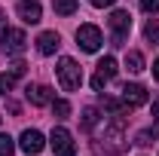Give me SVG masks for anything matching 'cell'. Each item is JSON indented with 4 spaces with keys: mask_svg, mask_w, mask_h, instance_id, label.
I'll return each instance as SVG.
<instances>
[{
    "mask_svg": "<svg viewBox=\"0 0 159 156\" xmlns=\"http://www.w3.org/2000/svg\"><path fill=\"white\" fill-rule=\"evenodd\" d=\"M55 74H58V83L64 92H77L80 86H83V71H80V64L74 58H58V67H55Z\"/></svg>",
    "mask_w": 159,
    "mask_h": 156,
    "instance_id": "6da1fadb",
    "label": "cell"
},
{
    "mask_svg": "<svg viewBox=\"0 0 159 156\" xmlns=\"http://www.w3.org/2000/svg\"><path fill=\"white\" fill-rule=\"evenodd\" d=\"M122 117H116L113 119V122H110V126H107V129H104V135H101V150H104V153H110V156H116V153H122V150H125V141H122Z\"/></svg>",
    "mask_w": 159,
    "mask_h": 156,
    "instance_id": "7a4b0ae2",
    "label": "cell"
},
{
    "mask_svg": "<svg viewBox=\"0 0 159 156\" xmlns=\"http://www.w3.org/2000/svg\"><path fill=\"white\" fill-rule=\"evenodd\" d=\"M0 46L9 55H21L25 46H28V37H25V31H19V28H0Z\"/></svg>",
    "mask_w": 159,
    "mask_h": 156,
    "instance_id": "3957f363",
    "label": "cell"
},
{
    "mask_svg": "<svg viewBox=\"0 0 159 156\" xmlns=\"http://www.w3.org/2000/svg\"><path fill=\"white\" fill-rule=\"evenodd\" d=\"M49 147L55 150V156H74L77 153V147H74V135L67 132V129H52V135H49Z\"/></svg>",
    "mask_w": 159,
    "mask_h": 156,
    "instance_id": "277c9868",
    "label": "cell"
},
{
    "mask_svg": "<svg viewBox=\"0 0 159 156\" xmlns=\"http://www.w3.org/2000/svg\"><path fill=\"white\" fill-rule=\"evenodd\" d=\"M77 43L83 46V52H98L101 43H104V37H101V31L95 28V25H80V31H77Z\"/></svg>",
    "mask_w": 159,
    "mask_h": 156,
    "instance_id": "5b68a950",
    "label": "cell"
},
{
    "mask_svg": "<svg viewBox=\"0 0 159 156\" xmlns=\"http://www.w3.org/2000/svg\"><path fill=\"white\" fill-rule=\"evenodd\" d=\"M110 28H113V46H122L125 34L132 31V16H129L125 9H116V12L110 16Z\"/></svg>",
    "mask_w": 159,
    "mask_h": 156,
    "instance_id": "8992f818",
    "label": "cell"
},
{
    "mask_svg": "<svg viewBox=\"0 0 159 156\" xmlns=\"http://www.w3.org/2000/svg\"><path fill=\"white\" fill-rule=\"evenodd\" d=\"M19 147H21L28 156H37L40 150L46 147V138L40 135L37 129H25V132H21V138H19Z\"/></svg>",
    "mask_w": 159,
    "mask_h": 156,
    "instance_id": "52a82bcc",
    "label": "cell"
},
{
    "mask_svg": "<svg viewBox=\"0 0 159 156\" xmlns=\"http://www.w3.org/2000/svg\"><path fill=\"white\" fill-rule=\"evenodd\" d=\"M19 19L25 21V25H37L40 19H43V9H40L37 0H19Z\"/></svg>",
    "mask_w": 159,
    "mask_h": 156,
    "instance_id": "ba28073f",
    "label": "cell"
},
{
    "mask_svg": "<svg viewBox=\"0 0 159 156\" xmlns=\"http://www.w3.org/2000/svg\"><path fill=\"white\" fill-rule=\"evenodd\" d=\"M122 104H125V107H141V104H147V89L138 86V83L122 86Z\"/></svg>",
    "mask_w": 159,
    "mask_h": 156,
    "instance_id": "9c48e42d",
    "label": "cell"
},
{
    "mask_svg": "<svg viewBox=\"0 0 159 156\" xmlns=\"http://www.w3.org/2000/svg\"><path fill=\"white\" fill-rule=\"evenodd\" d=\"M58 46H61V37L55 34V31H43V34L37 37V49H40V55H52Z\"/></svg>",
    "mask_w": 159,
    "mask_h": 156,
    "instance_id": "30bf717a",
    "label": "cell"
},
{
    "mask_svg": "<svg viewBox=\"0 0 159 156\" xmlns=\"http://www.w3.org/2000/svg\"><path fill=\"white\" fill-rule=\"evenodd\" d=\"M28 101L34 107H43V104L52 101V89L49 86H28Z\"/></svg>",
    "mask_w": 159,
    "mask_h": 156,
    "instance_id": "8fae6325",
    "label": "cell"
},
{
    "mask_svg": "<svg viewBox=\"0 0 159 156\" xmlns=\"http://www.w3.org/2000/svg\"><path fill=\"white\" fill-rule=\"evenodd\" d=\"M98 74L107 77V80H113L116 77V58H113V55H104V58L98 61Z\"/></svg>",
    "mask_w": 159,
    "mask_h": 156,
    "instance_id": "7c38bea8",
    "label": "cell"
},
{
    "mask_svg": "<svg viewBox=\"0 0 159 156\" xmlns=\"http://www.w3.org/2000/svg\"><path fill=\"white\" fill-rule=\"evenodd\" d=\"M125 67H129L132 74H141V71H144V55H141L138 49H132V52L125 55Z\"/></svg>",
    "mask_w": 159,
    "mask_h": 156,
    "instance_id": "4fadbf2b",
    "label": "cell"
},
{
    "mask_svg": "<svg viewBox=\"0 0 159 156\" xmlns=\"http://www.w3.org/2000/svg\"><path fill=\"white\" fill-rule=\"evenodd\" d=\"M52 6H55L58 16H74L77 12V0H52Z\"/></svg>",
    "mask_w": 159,
    "mask_h": 156,
    "instance_id": "5bb4252c",
    "label": "cell"
},
{
    "mask_svg": "<svg viewBox=\"0 0 159 156\" xmlns=\"http://www.w3.org/2000/svg\"><path fill=\"white\" fill-rule=\"evenodd\" d=\"M95 122H98V110L95 107H86L83 110V129H95Z\"/></svg>",
    "mask_w": 159,
    "mask_h": 156,
    "instance_id": "9a60e30c",
    "label": "cell"
},
{
    "mask_svg": "<svg viewBox=\"0 0 159 156\" xmlns=\"http://www.w3.org/2000/svg\"><path fill=\"white\" fill-rule=\"evenodd\" d=\"M144 34H147V40H150V43H156V46H159V21H156V19H153V21H147Z\"/></svg>",
    "mask_w": 159,
    "mask_h": 156,
    "instance_id": "2e32d148",
    "label": "cell"
},
{
    "mask_svg": "<svg viewBox=\"0 0 159 156\" xmlns=\"http://www.w3.org/2000/svg\"><path fill=\"white\" fill-rule=\"evenodd\" d=\"M12 150H16V141L9 135H0V156H12Z\"/></svg>",
    "mask_w": 159,
    "mask_h": 156,
    "instance_id": "e0dca14e",
    "label": "cell"
},
{
    "mask_svg": "<svg viewBox=\"0 0 159 156\" xmlns=\"http://www.w3.org/2000/svg\"><path fill=\"white\" fill-rule=\"evenodd\" d=\"M12 83H16L12 74H0V95H6V92L12 89Z\"/></svg>",
    "mask_w": 159,
    "mask_h": 156,
    "instance_id": "ac0fdd59",
    "label": "cell"
},
{
    "mask_svg": "<svg viewBox=\"0 0 159 156\" xmlns=\"http://www.w3.org/2000/svg\"><path fill=\"white\" fill-rule=\"evenodd\" d=\"M52 110H55V117H67V113H70V104H67V101H55V104H52Z\"/></svg>",
    "mask_w": 159,
    "mask_h": 156,
    "instance_id": "d6986e66",
    "label": "cell"
},
{
    "mask_svg": "<svg viewBox=\"0 0 159 156\" xmlns=\"http://www.w3.org/2000/svg\"><path fill=\"white\" fill-rule=\"evenodd\" d=\"M141 9L144 12H159V0H141Z\"/></svg>",
    "mask_w": 159,
    "mask_h": 156,
    "instance_id": "ffe728a7",
    "label": "cell"
},
{
    "mask_svg": "<svg viewBox=\"0 0 159 156\" xmlns=\"http://www.w3.org/2000/svg\"><path fill=\"white\" fill-rule=\"evenodd\" d=\"M104 83H107V77L95 74V77H92V89H95V92H101V89H104Z\"/></svg>",
    "mask_w": 159,
    "mask_h": 156,
    "instance_id": "44dd1931",
    "label": "cell"
},
{
    "mask_svg": "<svg viewBox=\"0 0 159 156\" xmlns=\"http://www.w3.org/2000/svg\"><path fill=\"white\" fill-rule=\"evenodd\" d=\"M25 67H28V64H21V61H16V64L9 67V74H12V77H25Z\"/></svg>",
    "mask_w": 159,
    "mask_h": 156,
    "instance_id": "7402d4cb",
    "label": "cell"
},
{
    "mask_svg": "<svg viewBox=\"0 0 159 156\" xmlns=\"http://www.w3.org/2000/svg\"><path fill=\"white\" fill-rule=\"evenodd\" d=\"M89 3H92V6H98V9H104V6H113L116 0H89Z\"/></svg>",
    "mask_w": 159,
    "mask_h": 156,
    "instance_id": "603a6c76",
    "label": "cell"
},
{
    "mask_svg": "<svg viewBox=\"0 0 159 156\" xmlns=\"http://www.w3.org/2000/svg\"><path fill=\"white\" fill-rule=\"evenodd\" d=\"M150 141H153L150 132H141V135H138V144H141V147H144V144H150Z\"/></svg>",
    "mask_w": 159,
    "mask_h": 156,
    "instance_id": "cb8c5ba5",
    "label": "cell"
},
{
    "mask_svg": "<svg viewBox=\"0 0 159 156\" xmlns=\"http://www.w3.org/2000/svg\"><path fill=\"white\" fill-rule=\"evenodd\" d=\"M153 77H156V80H159V58H156V61H153Z\"/></svg>",
    "mask_w": 159,
    "mask_h": 156,
    "instance_id": "d4e9b609",
    "label": "cell"
},
{
    "mask_svg": "<svg viewBox=\"0 0 159 156\" xmlns=\"http://www.w3.org/2000/svg\"><path fill=\"white\" fill-rule=\"evenodd\" d=\"M153 117H156V122H159V101L153 104Z\"/></svg>",
    "mask_w": 159,
    "mask_h": 156,
    "instance_id": "484cf974",
    "label": "cell"
},
{
    "mask_svg": "<svg viewBox=\"0 0 159 156\" xmlns=\"http://www.w3.org/2000/svg\"><path fill=\"white\" fill-rule=\"evenodd\" d=\"M0 19H3V12H0Z\"/></svg>",
    "mask_w": 159,
    "mask_h": 156,
    "instance_id": "4316f807",
    "label": "cell"
}]
</instances>
